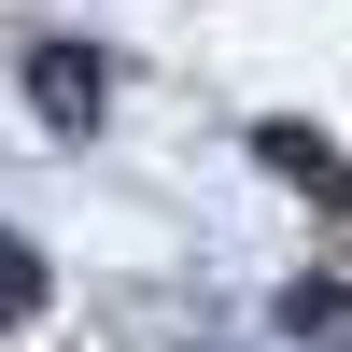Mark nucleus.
I'll use <instances>...</instances> for the list:
<instances>
[{
	"label": "nucleus",
	"instance_id": "obj_4",
	"mask_svg": "<svg viewBox=\"0 0 352 352\" xmlns=\"http://www.w3.org/2000/svg\"><path fill=\"white\" fill-rule=\"evenodd\" d=\"M0 324H43V254L0 240Z\"/></svg>",
	"mask_w": 352,
	"mask_h": 352
},
{
	"label": "nucleus",
	"instance_id": "obj_1",
	"mask_svg": "<svg viewBox=\"0 0 352 352\" xmlns=\"http://www.w3.org/2000/svg\"><path fill=\"white\" fill-rule=\"evenodd\" d=\"M99 85H113V71H99L85 43H43V56H28V99H43L56 127H99Z\"/></svg>",
	"mask_w": 352,
	"mask_h": 352
},
{
	"label": "nucleus",
	"instance_id": "obj_2",
	"mask_svg": "<svg viewBox=\"0 0 352 352\" xmlns=\"http://www.w3.org/2000/svg\"><path fill=\"white\" fill-rule=\"evenodd\" d=\"M254 155H268L282 184H310V197H352V169H338V141H310V127H254Z\"/></svg>",
	"mask_w": 352,
	"mask_h": 352
},
{
	"label": "nucleus",
	"instance_id": "obj_3",
	"mask_svg": "<svg viewBox=\"0 0 352 352\" xmlns=\"http://www.w3.org/2000/svg\"><path fill=\"white\" fill-rule=\"evenodd\" d=\"M282 338H310V352H352V282H296V296H282Z\"/></svg>",
	"mask_w": 352,
	"mask_h": 352
}]
</instances>
